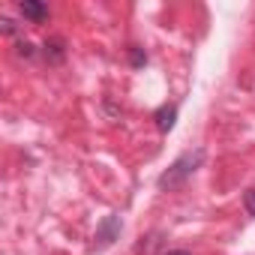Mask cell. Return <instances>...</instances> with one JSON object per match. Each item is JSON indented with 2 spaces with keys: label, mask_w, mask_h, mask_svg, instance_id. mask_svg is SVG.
I'll use <instances>...</instances> for the list:
<instances>
[{
  "label": "cell",
  "mask_w": 255,
  "mask_h": 255,
  "mask_svg": "<svg viewBox=\"0 0 255 255\" xmlns=\"http://www.w3.org/2000/svg\"><path fill=\"white\" fill-rule=\"evenodd\" d=\"M204 159H207V150L204 147H195V150H186V153H180L159 177H156V186L159 189H177V186H183L201 165H204Z\"/></svg>",
  "instance_id": "cell-1"
},
{
  "label": "cell",
  "mask_w": 255,
  "mask_h": 255,
  "mask_svg": "<svg viewBox=\"0 0 255 255\" xmlns=\"http://www.w3.org/2000/svg\"><path fill=\"white\" fill-rule=\"evenodd\" d=\"M120 231H123V222H120V216H117V213L102 216V222L96 225V234H93V249H96V252L108 249L114 240H120Z\"/></svg>",
  "instance_id": "cell-2"
},
{
  "label": "cell",
  "mask_w": 255,
  "mask_h": 255,
  "mask_svg": "<svg viewBox=\"0 0 255 255\" xmlns=\"http://www.w3.org/2000/svg\"><path fill=\"white\" fill-rule=\"evenodd\" d=\"M42 54H45V60H48L51 66H60V63L66 60V39H63V36H48V39L42 42Z\"/></svg>",
  "instance_id": "cell-3"
},
{
  "label": "cell",
  "mask_w": 255,
  "mask_h": 255,
  "mask_svg": "<svg viewBox=\"0 0 255 255\" xmlns=\"http://www.w3.org/2000/svg\"><path fill=\"white\" fill-rule=\"evenodd\" d=\"M18 12H21L24 21H33V24H42V21L48 18V6L39 3V0H21V3H18Z\"/></svg>",
  "instance_id": "cell-4"
},
{
  "label": "cell",
  "mask_w": 255,
  "mask_h": 255,
  "mask_svg": "<svg viewBox=\"0 0 255 255\" xmlns=\"http://www.w3.org/2000/svg\"><path fill=\"white\" fill-rule=\"evenodd\" d=\"M153 120H156V129H159V132H171V129H174V120H177V102L159 105L156 114H153Z\"/></svg>",
  "instance_id": "cell-5"
},
{
  "label": "cell",
  "mask_w": 255,
  "mask_h": 255,
  "mask_svg": "<svg viewBox=\"0 0 255 255\" xmlns=\"http://www.w3.org/2000/svg\"><path fill=\"white\" fill-rule=\"evenodd\" d=\"M15 51H18V57H24V60H33V57H36V45L27 42V39H18Z\"/></svg>",
  "instance_id": "cell-6"
},
{
  "label": "cell",
  "mask_w": 255,
  "mask_h": 255,
  "mask_svg": "<svg viewBox=\"0 0 255 255\" xmlns=\"http://www.w3.org/2000/svg\"><path fill=\"white\" fill-rule=\"evenodd\" d=\"M0 30H3L6 36H15V33H18V24H15V18L3 15V18H0Z\"/></svg>",
  "instance_id": "cell-7"
},
{
  "label": "cell",
  "mask_w": 255,
  "mask_h": 255,
  "mask_svg": "<svg viewBox=\"0 0 255 255\" xmlns=\"http://www.w3.org/2000/svg\"><path fill=\"white\" fill-rule=\"evenodd\" d=\"M129 63H132L135 69H138V66H144V63H147V54H144V48H132V51H129Z\"/></svg>",
  "instance_id": "cell-8"
},
{
  "label": "cell",
  "mask_w": 255,
  "mask_h": 255,
  "mask_svg": "<svg viewBox=\"0 0 255 255\" xmlns=\"http://www.w3.org/2000/svg\"><path fill=\"white\" fill-rule=\"evenodd\" d=\"M243 207H246V213H249V216H255V186H252V189H246V195H243Z\"/></svg>",
  "instance_id": "cell-9"
},
{
  "label": "cell",
  "mask_w": 255,
  "mask_h": 255,
  "mask_svg": "<svg viewBox=\"0 0 255 255\" xmlns=\"http://www.w3.org/2000/svg\"><path fill=\"white\" fill-rule=\"evenodd\" d=\"M162 255H192V252H186V249H168V252H162Z\"/></svg>",
  "instance_id": "cell-10"
}]
</instances>
